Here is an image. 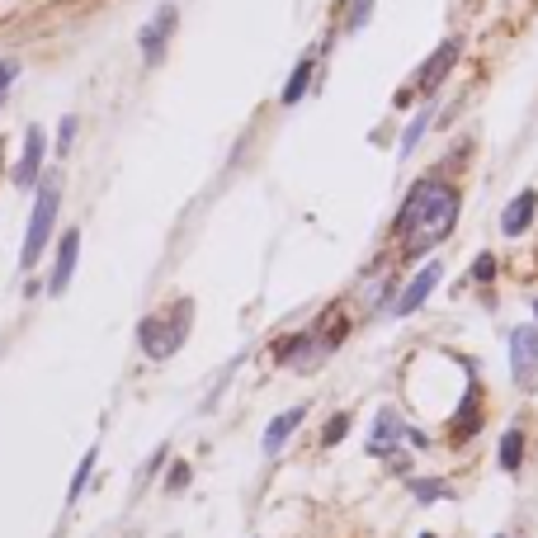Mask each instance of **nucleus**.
I'll return each mask as SVG.
<instances>
[{"instance_id": "obj_1", "label": "nucleus", "mask_w": 538, "mask_h": 538, "mask_svg": "<svg viewBox=\"0 0 538 538\" xmlns=\"http://www.w3.org/2000/svg\"><path fill=\"white\" fill-rule=\"evenodd\" d=\"M453 222H459V194L439 180H420L396 213V237H406V255H420L435 241H444Z\"/></svg>"}, {"instance_id": "obj_2", "label": "nucleus", "mask_w": 538, "mask_h": 538, "mask_svg": "<svg viewBox=\"0 0 538 538\" xmlns=\"http://www.w3.org/2000/svg\"><path fill=\"white\" fill-rule=\"evenodd\" d=\"M57 204H62V189H57V180H43V185H38V198H34V217H28L24 250H19V265H24V269H34V260L47 250L52 222H57Z\"/></svg>"}, {"instance_id": "obj_3", "label": "nucleus", "mask_w": 538, "mask_h": 538, "mask_svg": "<svg viewBox=\"0 0 538 538\" xmlns=\"http://www.w3.org/2000/svg\"><path fill=\"white\" fill-rule=\"evenodd\" d=\"M185 331H189V302H180L175 307V317H170V326L161 322V317H147L142 322V350H147L152 359H165V354H175V345L185 340Z\"/></svg>"}, {"instance_id": "obj_4", "label": "nucleus", "mask_w": 538, "mask_h": 538, "mask_svg": "<svg viewBox=\"0 0 538 538\" xmlns=\"http://www.w3.org/2000/svg\"><path fill=\"white\" fill-rule=\"evenodd\" d=\"M510 374L524 392L538 383V326H515L510 331Z\"/></svg>"}, {"instance_id": "obj_5", "label": "nucleus", "mask_w": 538, "mask_h": 538, "mask_svg": "<svg viewBox=\"0 0 538 538\" xmlns=\"http://www.w3.org/2000/svg\"><path fill=\"white\" fill-rule=\"evenodd\" d=\"M439 274H444V265H425L411 283H406V289H402V298H396L392 302V311H396V317H411V311L425 302V298H430L435 289H439Z\"/></svg>"}, {"instance_id": "obj_6", "label": "nucleus", "mask_w": 538, "mask_h": 538, "mask_svg": "<svg viewBox=\"0 0 538 538\" xmlns=\"http://www.w3.org/2000/svg\"><path fill=\"white\" fill-rule=\"evenodd\" d=\"M43 152H47V142H43V128L34 123V128L24 132V156H19V165H15V185H19V189H34L38 165H43Z\"/></svg>"}, {"instance_id": "obj_7", "label": "nucleus", "mask_w": 538, "mask_h": 538, "mask_svg": "<svg viewBox=\"0 0 538 538\" xmlns=\"http://www.w3.org/2000/svg\"><path fill=\"white\" fill-rule=\"evenodd\" d=\"M170 34H175V5L156 10V19L142 28V57H147V62H161V52H165Z\"/></svg>"}, {"instance_id": "obj_8", "label": "nucleus", "mask_w": 538, "mask_h": 538, "mask_svg": "<svg viewBox=\"0 0 538 538\" xmlns=\"http://www.w3.org/2000/svg\"><path fill=\"white\" fill-rule=\"evenodd\" d=\"M76 255H80V232L71 227V232L62 237V250H57V269H52V283H47L52 293H62L67 283H71V274H76Z\"/></svg>"}, {"instance_id": "obj_9", "label": "nucleus", "mask_w": 538, "mask_h": 538, "mask_svg": "<svg viewBox=\"0 0 538 538\" xmlns=\"http://www.w3.org/2000/svg\"><path fill=\"white\" fill-rule=\"evenodd\" d=\"M453 62H459V38H448V43H444V47H439V52L430 57V62L420 67V90L430 95L435 85H439V80L448 76V67H453Z\"/></svg>"}, {"instance_id": "obj_10", "label": "nucleus", "mask_w": 538, "mask_h": 538, "mask_svg": "<svg viewBox=\"0 0 538 538\" xmlns=\"http://www.w3.org/2000/svg\"><path fill=\"white\" fill-rule=\"evenodd\" d=\"M533 208H538V194H533V189H524V194H515V198H510V208H505V217H501L505 237H520L524 227L533 222Z\"/></svg>"}, {"instance_id": "obj_11", "label": "nucleus", "mask_w": 538, "mask_h": 538, "mask_svg": "<svg viewBox=\"0 0 538 538\" xmlns=\"http://www.w3.org/2000/svg\"><path fill=\"white\" fill-rule=\"evenodd\" d=\"M302 406H293V411H283V416H274V425H269V430H265V453H279L283 444H289V435L298 430V425H302Z\"/></svg>"}, {"instance_id": "obj_12", "label": "nucleus", "mask_w": 538, "mask_h": 538, "mask_svg": "<svg viewBox=\"0 0 538 538\" xmlns=\"http://www.w3.org/2000/svg\"><path fill=\"white\" fill-rule=\"evenodd\" d=\"M402 435H406V425L396 420L392 411H383V416H378V430H374V439H368V448H374V453H387V448H392L396 439H402Z\"/></svg>"}, {"instance_id": "obj_13", "label": "nucleus", "mask_w": 538, "mask_h": 538, "mask_svg": "<svg viewBox=\"0 0 538 538\" xmlns=\"http://www.w3.org/2000/svg\"><path fill=\"white\" fill-rule=\"evenodd\" d=\"M307 80H311V57H302L298 71L289 76V85H283V104H298V100H302V90H307Z\"/></svg>"}, {"instance_id": "obj_14", "label": "nucleus", "mask_w": 538, "mask_h": 538, "mask_svg": "<svg viewBox=\"0 0 538 538\" xmlns=\"http://www.w3.org/2000/svg\"><path fill=\"white\" fill-rule=\"evenodd\" d=\"M520 459H524V435H520V430H510V435L501 439V468H505V472H515Z\"/></svg>"}, {"instance_id": "obj_15", "label": "nucleus", "mask_w": 538, "mask_h": 538, "mask_svg": "<svg viewBox=\"0 0 538 538\" xmlns=\"http://www.w3.org/2000/svg\"><path fill=\"white\" fill-rule=\"evenodd\" d=\"M411 496L430 505V501H444L448 487H444V481H435V477H411Z\"/></svg>"}, {"instance_id": "obj_16", "label": "nucleus", "mask_w": 538, "mask_h": 538, "mask_svg": "<svg viewBox=\"0 0 538 538\" xmlns=\"http://www.w3.org/2000/svg\"><path fill=\"white\" fill-rule=\"evenodd\" d=\"M425 123H430V109H420L416 119H411V128H406V137H402V156H411V152H416V142H420Z\"/></svg>"}, {"instance_id": "obj_17", "label": "nucleus", "mask_w": 538, "mask_h": 538, "mask_svg": "<svg viewBox=\"0 0 538 538\" xmlns=\"http://www.w3.org/2000/svg\"><path fill=\"white\" fill-rule=\"evenodd\" d=\"M90 468H95V448L85 453V459H80V468H76V481H71V501L85 491V481H90Z\"/></svg>"}, {"instance_id": "obj_18", "label": "nucleus", "mask_w": 538, "mask_h": 538, "mask_svg": "<svg viewBox=\"0 0 538 538\" xmlns=\"http://www.w3.org/2000/svg\"><path fill=\"white\" fill-rule=\"evenodd\" d=\"M345 430H350V416H331V425H326V444H340V439H345Z\"/></svg>"}, {"instance_id": "obj_19", "label": "nucleus", "mask_w": 538, "mask_h": 538, "mask_svg": "<svg viewBox=\"0 0 538 538\" xmlns=\"http://www.w3.org/2000/svg\"><path fill=\"white\" fill-rule=\"evenodd\" d=\"M15 76H19V67L0 57V104H5V95H10V80H15Z\"/></svg>"}, {"instance_id": "obj_20", "label": "nucleus", "mask_w": 538, "mask_h": 538, "mask_svg": "<svg viewBox=\"0 0 538 538\" xmlns=\"http://www.w3.org/2000/svg\"><path fill=\"white\" fill-rule=\"evenodd\" d=\"M481 283H491L496 279V260H491V255H477V269H472Z\"/></svg>"}, {"instance_id": "obj_21", "label": "nucleus", "mask_w": 538, "mask_h": 538, "mask_svg": "<svg viewBox=\"0 0 538 538\" xmlns=\"http://www.w3.org/2000/svg\"><path fill=\"white\" fill-rule=\"evenodd\" d=\"M71 137H76V119H62V137H57V147H71Z\"/></svg>"}, {"instance_id": "obj_22", "label": "nucleus", "mask_w": 538, "mask_h": 538, "mask_svg": "<svg viewBox=\"0 0 538 538\" xmlns=\"http://www.w3.org/2000/svg\"><path fill=\"white\" fill-rule=\"evenodd\" d=\"M368 5H374V0H359V10H354V15H350V28H359V24H364V19H368Z\"/></svg>"}, {"instance_id": "obj_23", "label": "nucleus", "mask_w": 538, "mask_h": 538, "mask_svg": "<svg viewBox=\"0 0 538 538\" xmlns=\"http://www.w3.org/2000/svg\"><path fill=\"white\" fill-rule=\"evenodd\" d=\"M420 538H435V533H420Z\"/></svg>"}]
</instances>
